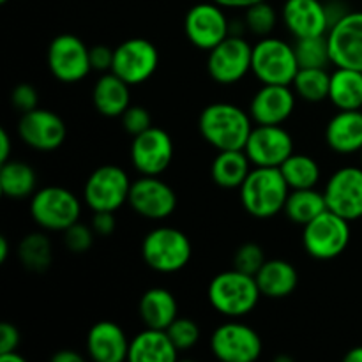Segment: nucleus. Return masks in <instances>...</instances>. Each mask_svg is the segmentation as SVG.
<instances>
[{"label": "nucleus", "mask_w": 362, "mask_h": 362, "mask_svg": "<svg viewBox=\"0 0 362 362\" xmlns=\"http://www.w3.org/2000/svg\"><path fill=\"white\" fill-rule=\"evenodd\" d=\"M20 345V332L9 322H4L0 325V354L14 352Z\"/></svg>", "instance_id": "nucleus-43"}, {"label": "nucleus", "mask_w": 362, "mask_h": 362, "mask_svg": "<svg viewBox=\"0 0 362 362\" xmlns=\"http://www.w3.org/2000/svg\"><path fill=\"white\" fill-rule=\"evenodd\" d=\"M296 108V92L290 85H264L253 95L250 115L260 126H281Z\"/></svg>", "instance_id": "nucleus-20"}, {"label": "nucleus", "mask_w": 362, "mask_h": 362, "mask_svg": "<svg viewBox=\"0 0 362 362\" xmlns=\"http://www.w3.org/2000/svg\"><path fill=\"white\" fill-rule=\"evenodd\" d=\"M66 124L57 113L35 108L23 113L18 122V134L28 147L41 152L57 151L66 140Z\"/></svg>", "instance_id": "nucleus-19"}, {"label": "nucleus", "mask_w": 362, "mask_h": 362, "mask_svg": "<svg viewBox=\"0 0 362 362\" xmlns=\"http://www.w3.org/2000/svg\"><path fill=\"white\" fill-rule=\"evenodd\" d=\"M191 243L187 235L172 226H159L151 230L141 243V257L145 264L156 272L172 274L189 264Z\"/></svg>", "instance_id": "nucleus-4"}, {"label": "nucleus", "mask_w": 362, "mask_h": 362, "mask_svg": "<svg viewBox=\"0 0 362 362\" xmlns=\"http://www.w3.org/2000/svg\"><path fill=\"white\" fill-rule=\"evenodd\" d=\"M225 7L216 2H202L191 7L184 20V30L187 39L197 48L211 52L223 39H226L232 32L228 18L225 14Z\"/></svg>", "instance_id": "nucleus-13"}, {"label": "nucleus", "mask_w": 362, "mask_h": 362, "mask_svg": "<svg viewBox=\"0 0 362 362\" xmlns=\"http://www.w3.org/2000/svg\"><path fill=\"white\" fill-rule=\"evenodd\" d=\"M7 255H9V243L6 237H0V264L7 260Z\"/></svg>", "instance_id": "nucleus-50"}, {"label": "nucleus", "mask_w": 362, "mask_h": 362, "mask_svg": "<svg viewBox=\"0 0 362 362\" xmlns=\"http://www.w3.org/2000/svg\"><path fill=\"white\" fill-rule=\"evenodd\" d=\"M207 297L218 313L228 318H240L257 308L262 293L255 276L232 269L212 278Z\"/></svg>", "instance_id": "nucleus-3"}, {"label": "nucleus", "mask_w": 362, "mask_h": 362, "mask_svg": "<svg viewBox=\"0 0 362 362\" xmlns=\"http://www.w3.org/2000/svg\"><path fill=\"white\" fill-rule=\"evenodd\" d=\"M48 67L62 83L81 81L92 71L90 48L73 34H60L49 42Z\"/></svg>", "instance_id": "nucleus-11"}, {"label": "nucleus", "mask_w": 362, "mask_h": 362, "mask_svg": "<svg viewBox=\"0 0 362 362\" xmlns=\"http://www.w3.org/2000/svg\"><path fill=\"white\" fill-rule=\"evenodd\" d=\"M265 262L267 260H265L264 250L255 243L243 244L233 255V269L246 272L250 276H257V272L260 271Z\"/></svg>", "instance_id": "nucleus-38"}, {"label": "nucleus", "mask_w": 362, "mask_h": 362, "mask_svg": "<svg viewBox=\"0 0 362 362\" xmlns=\"http://www.w3.org/2000/svg\"><path fill=\"white\" fill-rule=\"evenodd\" d=\"M35 177L34 168L23 161H6L0 168V189L2 194L13 200L32 197L35 193Z\"/></svg>", "instance_id": "nucleus-30"}, {"label": "nucleus", "mask_w": 362, "mask_h": 362, "mask_svg": "<svg viewBox=\"0 0 362 362\" xmlns=\"http://www.w3.org/2000/svg\"><path fill=\"white\" fill-rule=\"evenodd\" d=\"M80 214V200L66 187L46 186L32 194V219L41 228L49 230V232H64L71 225L78 223Z\"/></svg>", "instance_id": "nucleus-7"}, {"label": "nucleus", "mask_w": 362, "mask_h": 362, "mask_svg": "<svg viewBox=\"0 0 362 362\" xmlns=\"http://www.w3.org/2000/svg\"><path fill=\"white\" fill-rule=\"evenodd\" d=\"M170 339L175 345V349L179 352H186L191 350L200 339V327L194 320L184 317H177L175 320L170 324V327L166 329Z\"/></svg>", "instance_id": "nucleus-37"}, {"label": "nucleus", "mask_w": 362, "mask_h": 362, "mask_svg": "<svg viewBox=\"0 0 362 362\" xmlns=\"http://www.w3.org/2000/svg\"><path fill=\"white\" fill-rule=\"evenodd\" d=\"M331 62L362 71V11H349L327 32Z\"/></svg>", "instance_id": "nucleus-14"}, {"label": "nucleus", "mask_w": 362, "mask_h": 362, "mask_svg": "<svg viewBox=\"0 0 362 362\" xmlns=\"http://www.w3.org/2000/svg\"><path fill=\"white\" fill-rule=\"evenodd\" d=\"M253 46L240 35L230 34L209 52L207 71L216 83L233 85L251 71Z\"/></svg>", "instance_id": "nucleus-9"}, {"label": "nucleus", "mask_w": 362, "mask_h": 362, "mask_svg": "<svg viewBox=\"0 0 362 362\" xmlns=\"http://www.w3.org/2000/svg\"><path fill=\"white\" fill-rule=\"evenodd\" d=\"M329 211L349 221L362 218V166H345L331 175L325 186Z\"/></svg>", "instance_id": "nucleus-16"}, {"label": "nucleus", "mask_w": 362, "mask_h": 362, "mask_svg": "<svg viewBox=\"0 0 362 362\" xmlns=\"http://www.w3.org/2000/svg\"><path fill=\"white\" fill-rule=\"evenodd\" d=\"M283 211H285L286 218L290 221L304 226L311 219L327 211V202H325V194L317 191L315 187H310V189H290Z\"/></svg>", "instance_id": "nucleus-31"}, {"label": "nucleus", "mask_w": 362, "mask_h": 362, "mask_svg": "<svg viewBox=\"0 0 362 362\" xmlns=\"http://www.w3.org/2000/svg\"><path fill=\"white\" fill-rule=\"evenodd\" d=\"M127 204L141 218L165 219L177 209V194L159 177L141 175L131 184Z\"/></svg>", "instance_id": "nucleus-18"}, {"label": "nucleus", "mask_w": 362, "mask_h": 362, "mask_svg": "<svg viewBox=\"0 0 362 362\" xmlns=\"http://www.w3.org/2000/svg\"><path fill=\"white\" fill-rule=\"evenodd\" d=\"M92 228H94L95 235H112L113 230H115V212H94Z\"/></svg>", "instance_id": "nucleus-44"}, {"label": "nucleus", "mask_w": 362, "mask_h": 362, "mask_svg": "<svg viewBox=\"0 0 362 362\" xmlns=\"http://www.w3.org/2000/svg\"><path fill=\"white\" fill-rule=\"evenodd\" d=\"M18 257L25 269L34 272H42L52 264V243L46 235L35 232L25 235L18 246Z\"/></svg>", "instance_id": "nucleus-34"}, {"label": "nucleus", "mask_w": 362, "mask_h": 362, "mask_svg": "<svg viewBox=\"0 0 362 362\" xmlns=\"http://www.w3.org/2000/svg\"><path fill=\"white\" fill-rule=\"evenodd\" d=\"M198 129L218 151H244L253 131V119L232 103H212L200 113Z\"/></svg>", "instance_id": "nucleus-1"}, {"label": "nucleus", "mask_w": 362, "mask_h": 362, "mask_svg": "<svg viewBox=\"0 0 362 362\" xmlns=\"http://www.w3.org/2000/svg\"><path fill=\"white\" fill-rule=\"evenodd\" d=\"M52 362H83V357L73 350H60L52 357Z\"/></svg>", "instance_id": "nucleus-47"}, {"label": "nucleus", "mask_w": 362, "mask_h": 362, "mask_svg": "<svg viewBox=\"0 0 362 362\" xmlns=\"http://www.w3.org/2000/svg\"><path fill=\"white\" fill-rule=\"evenodd\" d=\"M0 2H2V4H6V2H9V0H0Z\"/></svg>", "instance_id": "nucleus-52"}, {"label": "nucleus", "mask_w": 362, "mask_h": 362, "mask_svg": "<svg viewBox=\"0 0 362 362\" xmlns=\"http://www.w3.org/2000/svg\"><path fill=\"white\" fill-rule=\"evenodd\" d=\"M292 87L293 92L304 101H324L329 98L331 74L325 71V67H304L296 74Z\"/></svg>", "instance_id": "nucleus-33"}, {"label": "nucleus", "mask_w": 362, "mask_h": 362, "mask_svg": "<svg viewBox=\"0 0 362 362\" xmlns=\"http://www.w3.org/2000/svg\"><path fill=\"white\" fill-rule=\"evenodd\" d=\"M179 350L163 329L145 327L129 343L127 359L131 362H175Z\"/></svg>", "instance_id": "nucleus-24"}, {"label": "nucleus", "mask_w": 362, "mask_h": 362, "mask_svg": "<svg viewBox=\"0 0 362 362\" xmlns=\"http://www.w3.org/2000/svg\"><path fill=\"white\" fill-rule=\"evenodd\" d=\"M329 99L338 110H362V71L338 67L331 74Z\"/></svg>", "instance_id": "nucleus-29"}, {"label": "nucleus", "mask_w": 362, "mask_h": 362, "mask_svg": "<svg viewBox=\"0 0 362 362\" xmlns=\"http://www.w3.org/2000/svg\"><path fill=\"white\" fill-rule=\"evenodd\" d=\"M129 343L126 332L115 322H98L88 331L87 350L95 362H122L129 354Z\"/></svg>", "instance_id": "nucleus-22"}, {"label": "nucleus", "mask_w": 362, "mask_h": 362, "mask_svg": "<svg viewBox=\"0 0 362 362\" xmlns=\"http://www.w3.org/2000/svg\"><path fill=\"white\" fill-rule=\"evenodd\" d=\"M359 154H361V166H362V148H361V152H359Z\"/></svg>", "instance_id": "nucleus-51"}, {"label": "nucleus", "mask_w": 362, "mask_h": 362, "mask_svg": "<svg viewBox=\"0 0 362 362\" xmlns=\"http://www.w3.org/2000/svg\"><path fill=\"white\" fill-rule=\"evenodd\" d=\"M345 362H362V346H356L345 356Z\"/></svg>", "instance_id": "nucleus-48"}, {"label": "nucleus", "mask_w": 362, "mask_h": 362, "mask_svg": "<svg viewBox=\"0 0 362 362\" xmlns=\"http://www.w3.org/2000/svg\"><path fill=\"white\" fill-rule=\"evenodd\" d=\"M158 48L144 37L127 39L113 49L112 73L122 78L131 87L145 83L158 71Z\"/></svg>", "instance_id": "nucleus-10"}, {"label": "nucleus", "mask_w": 362, "mask_h": 362, "mask_svg": "<svg viewBox=\"0 0 362 362\" xmlns=\"http://www.w3.org/2000/svg\"><path fill=\"white\" fill-rule=\"evenodd\" d=\"M120 117H122V127L133 136L152 127L151 113L144 106H129Z\"/></svg>", "instance_id": "nucleus-40"}, {"label": "nucleus", "mask_w": 362, "mask_h": 362, "mask_svg": "<svg viewBox=\"0 0 362 362\" xmlns=\"http://www.w3.org/2000/svg\"><path fill=\"white\" fill-rule=\"evenodd\" d=\"M131 184L120 166H99L85 182V202L94 212H117L129 200Z\"/></svg>", "instance_id": "nucleus-8"}, {"label": "nucleus", "mask_w": 362, "mask_h": 362, "mask_svg": "<svg viewBox=\"0 0 362 362\" xmlns=\"http://www.w3.org/2000/svg\"><path fill=\"white\" fill-rule=\"evenodd\" d=\"M350 244V221L332 211L304 225L303 246L310 257L317 260H332L339 257Z\"/></svg>", "instance_id": "nucleus-6"}, {"label": "nucleus", "mask_w": 362, "mask_h": 362, "mask_svg": "<svg viewBox=\"0 0 362 362\" xmlns=\"http://www.w3.org/2000/svg\"><path fill=\"white\" fill-rule=\"evenodd\" d=\"M129 87L122 78L115 73H106L95 81L94 90H92V101L95 110L105 117H120L131 103Z\"/></svg>", "instance_id": "nucleus-25"}, {"label": "nucleus", "mask_w": 362, "mask_h": 362, "mask_svg": "<svg viewBox=\"0 0 362 362\" xmlns=\"http://www.w3.org/2000/svg\"><path fill=\"white\" fill-rule=\"evenodd\" d=\"M279 170L290 189H310L320 180V166L306 154H292Z\"/></svg>", "instance_id": "nucleus-32"}, {"label": "nucleus", "mask_w": 362, "mask_h": 362, "mask_svg": "<svg viewBox=\"0 0 362 362\" xmlns=\"http://www.w3.org/2000/svg\"><path fill=\"white\" fill-rule=\"evenodd\" d=\"M260 293L271 299H281L290 296L299 285L297 269L286 260H267L255 276Z\"/></svg>", "instance_id": "nucleus-26"}, {"label": "nucleus", "mask_w": 362, "mask_h": 362, "mask_svg": "<svg viewBox=\"0 0 362 362\" xmlns=\"http://www.w3.org/2000/svg\"><path fill=\"white\" fill-rule=\"evenodd\" d=\"M251 73L262 85H292L299 73L293 45L278 37H262L253 46Z\"/></svg>", "instance_id": "nucleus-5"}, {"label": "nucleus", "mask_w": 362, "mask_h": 362, "mask_svg": "<svg viewBox=\"0 0 362 362\" xmlns=\"http://www.w3.org/2000/svg\"><path fill=\"white\" fill-rule=\"evenodd\" d=\"M11 136L6 129H0V163L9 161Z\"/></svg>", "instance_id": "nucleus-46"}, {"label": "nucleus", "mask_w": 362, "mask_h": 362, "mask_svg": "<svg viewBox=\"0 0 362 362\" xmlns=\"http://www.w3.org/2000/svg\"><path fill=\"white\" fill-rule=\"evenodd\" d=\"M251 161L244 151H218L211 165L212 180L219 187L235 189L243 186L251 172Z\"/></svg>", "instance_id": "nucleus-28"}, {"label": "nucleus", "mask_w": 362, "mask_h": 362, "mask_svg": "<svg viewBox=\"0 0 362 362\" xmlns=\"http://www.w3.org/2000/svg\"><path fill=\"white\" fill-rule=\"evenodd\" d=\"M138 313L145 327L166 331L177 318V300L170 290L156 286L141 296Z\"/></svg>", "instance_id": "nucleus-27"}, {"label": "nucleus", "mask_w": 362, "mask_h": 362, "mask_svg": "<svg viewBox=\"0 0 362 362\" xmlns=\"http://www.w3.org/2000/svg\"><path fill=\"white\" fill-rule=\"evenodd\" d=\"M297 62L299 69L304 67H325L331 62V53H329L327 34L313 35V37H297L296 45Z\"/></svg>", "instance_id": "nucleus-35"}, {"label": "nucleus", "mask_w": 362, "mask_h": 362, "mask_svg": "<svg viewBox=\"0 0 362 362\" xmlns=\"http://www.w3.org/2000/svg\"><path fill=\"white\" fill-rule=\"evenodd\" d=\"M325 140L336 154L350 156L362 148V110H339L325 127Z\"/></svg>", "instance_id": "nucleus-23"}, {"label": "nucleus", "mask_w": 362, "mask_h": 362, "mask_svg": "<svg viewBox=\"0 0 362 362\" xmlns=\"http://www.w3.org/2000/svg\"><path fill=\"white\" fill-rule=\"evenodd\" d=\"M211 350L223 362H253L262 354V339L250 325L226 322L212 332Z\"/></svg>", "instance_id": "nucleus-12"}, {"label": "nucleus", "mask_w": 362, "mask_h": 362, "mask_svg": "<svg viewBox=\"0 0 362 362\" xmlns=\"http://www.w3.org/2000/svg\"><path fill=\"white\" fill-rule=\"evenodd\" d=\"M94 228L92 226H85L81 223H74L69 228L64 230V244L73 253H85L94 244Z\"/></svg>", "instance_id": "nucleus-39"}, {"label": "nucleus", "mask_w": 362, "mask_h": 362, "mask_svg": "<svg viewBox=\"0 0 362 362\" xmlns=\"http://www.w3.org/2000/svg\"><path fill=\"white\" fill-rule=\"evenodd\" d=\"M218 6L228 7V9H247V7L255 6L258 2H264V0H212Z\"/></svg>", "instance_id": "nucleus-45"}, {"label": "nucleus", "mask_w": 362, "mask_h": 362, "mask_svg": "<svg viewBox=\"0 0 362 362\" xmlns=\"http://www.w3.org/2000/svg\"><path fill=\"white\" fill-rule=\"evenodd\" d=\"M113 49L105 45L92 46L90 48V66L92 71H112Z\"/></svg>", "instance_id": "nucleus-42"}, {"label": "nucleus", "mask_w": 362, "mask_h": 362, "mask_svg": "<svg viewBox=\"0 0 362 362\" xmlns=\"http://www.w3.org/2000/svg\"><path fill=\"white\" fill-rule=\"evenodd\" d=\"M276 23H278V14H276L274 7L271 4H267V0L255 4V6L246 9L244 25H246V28L251 34L267 37L274 30Z\"/></svg>", "instance_id": "nucleus-36"}, {"label": "nucleus", "mask_w": 362, "mask_h": 362, "mask_svg": "<svg viewBox=\"0 0 362 362\" xmlns=\"http://www.w3.org/2000/svg\"><path fill=\"white\" fill-rule=\"evenodd\" d=\"M240 202L247 214L258 219H267L285 209L290 186L279 168L255 166L243 182Z\"/></svg>", "instance_id": "nucleus-2"}, {"label": "nucleus", "mask_w": 362, "mask_h": 362, "mask_svg": "<svg viewBox=\"0 0 362 362\" xmlns=\"http://www.w3.org/2000/svg\"><path fill=\"white\" fill-rule=\"evenodd\" d=\"M11 103H13L14 108L20 110L21 113L35 110L39 106L37 90L28 83L16 85V87L13 88V92H11Z\"/></svg>", "instance_id": "nucleus-41"}, {"label": "nucleus", "mask_w": 362, "mask_h": 362, "mask_svg": "<svg viewBox=\"0 0 362 362\" xmlns=\"http://www.w3.org/2000/svg\"><path fill=\"white\" fill-rule=\"evenodd\" d=\"M173 159L172 136L161 127H148L144 133L133 136L131 163L141 175L159 177Z\"/></svg>", "instance_id": "nucleus-15"}, {"label": "nucleus", "mask_w": 362, "mask_h": 362, "mask_svg": "<svg viewBox=\"0 0 362 362\" xmlns=\"http://www.w3.org/2000/svg\"><path fill=\"white\" fill-rule=\"evenodd\" d=\"M244 152L251 165L279 168L293 154V140L283 126H257L251 131Z\"/></svg>", "instance_id": "nucleus-17"}, {"label": "nucleus", "mask_w": 362, "mask_h": 362, "mask_svg": "<svg viewBox=\"0 0 362 362\" xmlns=\"http://www.w3.org/2000/svg\"><path fill=\"white\" fill-rule=\"evenodd\" d=\"M0 362H25V359L14 350V352L0 354Z\"/></svg>", "instance_id": "nucleus-49"}, {"label": "nucleus", "mask_w": 362, "mask_h": 362, "mask_svg": "<svg viewBox=\"0 0 362 362\" xmlns=\"http://www.w3.org/2000/svg\"><path fill=\"white\" fill-rule=\"evenodd\" d=\"M283 21L293 37H313L327 34L331 28L327 6L320 0H286Z\"/></svg>", "instance_id": "nucleus-21"}]
</instances>
